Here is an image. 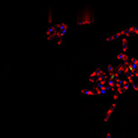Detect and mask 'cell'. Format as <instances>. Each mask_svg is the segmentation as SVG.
Masks as SVG:
<instances>
[{
    "mask_svg": "<svg viewBox=\"0 0 138 138\" xmlns=\"http://www.w3.org/2000/svg\"><path fill=\"white\" fill-rule=\"evenodd\" d=\"M116 108V102H113L112 105L109 107V109L105 112V114H104V122H106L110 118H111V116L113 114V112H114V110H115Z\"/></svg>",
    "mask_w": 138,
    "mask_h": 138,
    "instance_id": "1",
    "label": "cell"
},
{
    "mask_svg": "<svg viewBox=\"0 0 138 138\" xmlns=\"http://www.w3.org/2000/svg\"><path fill=\"white\" fill-rule=\"evenodd\" d=\"M116 59H118V60H122V62H126L128 61L130 57L127 55L126 53H124V52H120L118 55H116Z\"/></svg>",
    "mask_w": 138,
    "mask_h": 138,
    "instance_id": "2",
    "label": "cell"
}]
</instances>
